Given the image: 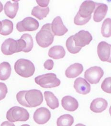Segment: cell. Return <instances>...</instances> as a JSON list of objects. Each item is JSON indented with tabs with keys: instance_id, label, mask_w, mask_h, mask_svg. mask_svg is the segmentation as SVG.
<instances>
[{
	"instance_id": "1",
	"label": "cell",
	"mask_w": 111,
	"mask_h": 126,
	"mask_svg": "<svg viewBox=\"0 0 111 126\" xmlns=\"http://www.w3.org/2000/svg\"><path fill=\"white\" fill-rule=\"evenodd\" d=\"M16 99L20 104L27 108L38 107L43 101L42 92L37 89L21 91L16 94Z\"/></svg>"
},
{
	"instance_id": "2",
	"label": "cell",
	"mask_w": 111,
	"mask_h": 126,
	"mask_svg": "<svg viewBox=\"0 0 111 126\" xmlns=\"http://www.w3.org/2000/svg\"><path fill=\"white\" fill-rule=\"evenodd\" d=\"M25 47L26 44L24 40H15L12 38H8L2 44L1 51L4 55H10L23 51Z\"/></svg>"
},
{
	"instance_id": "3",
	"label": "cell",
	"mask_w": 111,
	"mask_h": 126,
	"mask_svg": "<svg viewBox=\"0 0 111 126\" xmlns=\"http://www.w3.org/2000/svg\"><path fill=\"white\" fill-rule=\"evenodd\" d=\"M36 39L37 44L42 48L48 47L53 43L54 35L51 30V24H45L42 27L36 35Z\"/></svg>"
},
{
	"instance_id": "4",
	"label": "cell",
	"mask_w": 111,
	"mask_h": 126,
	"mask_svg": "<svg viewBox=\"0 0 111 126\" xmlns=\"http://www.w3.org/2000/svg\"><path fill=\"white\" fill-rule=\"evenodd\" d=\"M14 68L18 75L24 78L32 77L35 72L34 63L29 60L22 58L18 59L16 61Z\"/></svg>"
},
{
	"instance_id": "5",
	"label": "cell",
	"mask_w": 111,
	"mask_h": 126,
	"mask_svg": "<svg viewBox=\"0 0 111 126\" xmlns=\"http://www.w3.org/2000/svg\"><path fill=\"white\" fill-rule=\"evenodd\" d=\"M35 80L36 84L45 88L58 87L61 83L60 80L54 73H48L37 76Z\"/></svg>"
},
{
	"instance_id": "6",
	"label": "cell",
	"mask_w": 111,
	"mask_h": 126,
	"mask_svg": "<svg viewBox=\"0 0 111 126\" xmlns=\"http://www.w3.org/2000/svg\"><path fill=\"white\" fill-rule=\"evenodd\" d=\"M29 114L25 109L15 106L8 110L6 114V118L10 122L17 121H26L29 118Z\"/></svg>"
},
{
	"instance_id": "7",
	"label": "cell",
	"mask_w": 111,
	"mask_h": 126,
	"mask_svg": "<svg viewBox=\"0 0 111 126\" xmlns=\"http://www.w3.org/2000/svg\"><path fill=\"white\" fill-rule=\"evenodd\" d=\"M39 26L38 22L31 17H26L16 24V29L20 32L35 31Z\"/></svg>"
},
{
	"instance_id": "8",
	"label": "cell",
	"mask_w": 111,
	"mask_h": 126,
	"mask_svg": "<svg viewBox=\"0 0 111 126\" xmlns=\"http://www.w3.org/2000/svg\"><path fill=\"white\" fill-rule=\"evenodd\" d=\"M104 72L99 66H93L86 70L84 73L85 79L92 84H98L103 77Z\"/></svg>"
},
{
	"instance_id": "9",
	"label": "cell",
	"mask_w": 111,
	"mask_h": 126,
	"mask_svg": "<svg viewBox=\"0 0 111 126\" xmlns=\"http://www.w3.org/2000/svg\"><path fill=\"white\" fill-rule=\"evenodd\" d=\"M73 40L75 46L82 48L90 44L92 36L89 32L81 30L73 35Z\"/></svg>"
},
{
	"instance_id": "10",
	"label": "cell",
	"mask_w": 111,
	"mask_h": 126,
	"mask_svg": "<svg viewBox=\"0 0 111 126\" xmlns=\"http://www.w3.org/2000/svg\"><path fill=\"white\" fill-rule=\"evenodd\" d=\"M111 46L106 42H101L97 47V54L103 62L111 63Z\"/></svg>"
},
{
	"instance_id": "11",
	"label": "cell",
	"mask_w": 111,
	"mask_h": 126,
	"mask_svg": "<svg viewBox=\"0 0 111 126\" xmlns=\"http://www.w3.org/2000/svg\"><path fill=\"white\" fill-rule=\"evenodd\" d=\"M51 118L50 111L46 108H40L34 114L33 118L36 123L39 125H43L47 123Z\"/></svg>"
},
{
	"instance_id": "12",
	"label": "cell",
	"mask_w": 111,
	"mask_h": 126,
	"mask_svg": "<svg viewBox=\"0 0 111 126\" xmlns=\"http://www.w3.org/2000/svg\"><path fill=\"white\" fill-rule=\"evenodd\" d=\"M51 28L54 35L56 36H62L68 31L60 16L56 17L53 20L51 24Z\"/></svg>"
},
{
	"instance_id": "13",
	"label": "cell",
	"mask_w": 111,
	"mask_h": 126,
	"mask_svg": "<svg viewBox=\"0 0 111 126\" xmlns=\"http://www.w3.org/2000/svg\"><path fill=\"white\" fill-rule=\"evenodd\" d=\"M96 6V2L92 0L84 1L79 7L78 14L82 18H86L92 16Z\"/></svg>"
},
{
	"instance_id": "14",
	"label": "cell",
	"mask_w": 111,
	"mask_h": 126,
	"mask_svg": "<svg viewBox=\"0 0 111 126\" xmlns=\"http://www.w3.org/2000/svg\"><path fill=\"white\" fill-rule=\"evenodd\" d=\"M74 87L77 93L82 94H88L91 89L90 84L82 78H79L75 80Z\"/></svg>"
},
{
	"instance_id": "15",
	"label": "cell",
	"mask_w": 111,
	"mask_h": 126,
	"mask_svg": "<svg viewBox=\"0 0 111 126\" xmlns=\"http://www.w3.org/2000/svg\"><path fill=\"white\" fill-rule=\"evenodd\" d=\"M62 106L66 110L73 112L77 110L79 107V103L73 97L67 95L63 97L61 100Z\"/></svg>"
},
{
	"instance_id": "16",
	"label": "cell",
	"mask_w": 111,
	"mask_h": 126,
	"mask_svg": "<svg viewBox=\"0 0 111 126\" xmlns=\"http://www.w3.org/2000/svg\"><path fill=\"white\" fill-rule=\"evenodd\" d=\"M108 8V6L105 4L96 3L93 17L95 22H100L103 20L106 15Z\"/></svg>"
},
{
	"instance_id": "17",
	"label": "cell",
	"mask_w": 111,
	"mask_h": 126,
	"mask_svg": "<svg viewBox=\"0 0 111 126\" xmlns=\"http://www.w3.org/2000/svg\"><path fill=\"white\" fill-rule=\"evenodd\" d=\"M108 107L107 101L103 98L94 99L91 104L90 109L92 112L99 113H102Z\"/></svg>"
},
{
	"instance_id": "18",
	"label": "cell",
	"mask_w": 111,
	"mask_h": 126,
	"mask_svg": "<svg viewBox=\"0 0 111 126\" xmlns=\"http://www.w3.org/2000/svg\"><path fill=\"white\" fill-rule=\"evenodd\" d=\"M83 71V65L79 63H75L71 65L66 70L65 75L69 79L77 78Z\"/></svg>"
},
{
	"instance_id": "19",
	"label": "cell",
	"mask_w": 111,
	"mask_h": 126,
	"mask_svg": "<svg viewBox=\"0 0 111 126\" xmlns=\"http://www.w3.org/2000/svg\"><path fill=\"white\" fill-rule=\"evenodd\" d=\"M18 9L19 3L18 1L14 3H12L10 1H8L4 7V11L6 16L11 19H14L16 17Z\"/></svg>"
},
{
	"instance_id": "20",
	"label": "cell",
	"mask_w": 111,
	"mask_h": 126,
	"mask_svg": "<svg viewBox=\"0 0 111 126\" xmlns=\"http://www.w3.org/2000/svg\"><path fill=\"white\" fill-rule=\"evenodd\" d=\"M66 55L64 47L61 46H56L51 47L49 50L48 56L54 59L63 58Z\"/></svg>"
},
{
	"instance_id": "21",
	"label": "cell",
	"mask_w": 111,
	"mask_h": 126,
	"mask_svg": "<svg viewBox=\"0 0 111 126\" xmlns=\"http://www.w3.org/2000/svg\"><path fill=\"white\" fill-rule=\"evenodd\" d=\"M44 96L48 107L52 110H55L59 107V101L57 98L50 91L44 92Z\"/></svg>"
},
{
	"instance_id": "22",
	"label": "cell",
	"mask_w": 111,
	"mask_h": 126,
	"mask_svg": "<svg viewBox=\"0 0 111 126\" xmlns=\"http://www.w3.org/2000/svg\"><path fill=\"white\" fill-rule=\"evenodd\" d=\"M12 68L11 65L7 62L0 63V80L5 81L7 80L11 74Z\"/></svg>"
},
{
	"instance_id": "23",
	"label": "cell",
	"mask_w": 111,
	"mask_h": 126,
	"mask_svg": "<svg viewBox=\"0 0 111 126\" xmlns=\"http://www.w3.org/2000/svg\"><path fill=\"white\" fill-rule=\"evenodd\" d=\"M49 12V8L48 7L46 8H42L39 6L34 7L32 9L31 14L40 20H43L46 17Z\"/></svg>"
},
{
	"instance_id": "24",
	"label": "cell",
	"mask_w": 111,
	"mask_h": 126,
	"mask_svg": "<svg viewBox=\"0 0 111 126\" xmlns=\"http://www.w3.org/2000/svg\"><path fill=\"white\" fill-rule=\"evenodd\" d=\"M2 27L0 34L2 35L7 36L10 34L14 29L13 23L8 19H5L1 21Z\"/></svg>"
},
{
	"instance_id": "25",
	"label": "cell",
	"mask_w": 111,
	"mask_h": 126,
	"mask_svg": "<svg viewBox=\"0 0 111 126\" xmlns=\"http://www.w3.org/2000/svg\"><path fill=\"white\" fill-rule=\"evenodd\" d=\"M74 123V118L70 114H65L57 118V126H71Z\"/></svg>"
},
{
	"instance_id": "26",
	"label": "cell",
	"mask_w": 111,
	"mask_h": 126,
	"mask_svg": "<svg viewBox=\"0 0 111 126\" xmlns=\"http://www.w3.org/2000/svg\"><path fill=\"white\" fill-rule=\"evenodd\" d=\"M66 46L68 51L72 54H76L78 53L82 48L81 47H77L75 46L73 40V35L71 36L67 40L66 42Z\"/></svg>"
},
{
	"instance_id": "27",
	"label": "cell",
	"mask_w": 111,
	"mask_h": 126,
	"mask_svg": "<svg viewBox=\"0 0 111 126\" xmlns=\"http://www.w3.org/2000/svg\"><path fill=\"white\" fill-rule=\"evenodd\" d=\"M111 19L107 18L104 21L101 28V33L104 37L108 38L111 36Z\"/></svg>"
},
{
	"instance_id": "28",
	"label": "cell",
	"mask_w": 111,
	"mask_h": 126,
	"mask_svg": "<svg viewBox=\"0 0 111 126\" xmlns=\"http://www.w3.org/2000/svg\"><path fill=\"white\" fill-rule=\"evenodd\" d=\"M20 39L24 40L26 44V47L23 51L24 53H28L32 50L34 42L32 36L28 33H24L22 35Z\"/></svg>"
},
{
	"instance_id": "29",
	"label": "cell",
	"mask_w": 111,
	"mask_h": 126,
	"mask_svg": "<svg viewBox=\"0 0 111 126\" xmlns=\"http://www.w3.org/2000/svg\"><path fill=\"white\" fill-rule=\"evenodd\" d=\"M91 17H89L86 18H84L80 16L78 13L74 17V23L77 25H83L85 24H87L89 22L90 19H91Z\"/></svg>"
},
{
	"instance_id": "30",
	"label": "cell",
	"mask_w": 111,
	"mask_h": 126,
	"mask_svg": "<svg viewBox=\"0 0 111 126\" xmlns=\"http://www.w3.org/2000/svg\"><path fill=\"white\" fill-rule=\"evenodd\" d=\"M111 77L107 78L103 80L102 85L101 88L103 91L108 94H111Z\"/></svg>"
},
{
	"instance_id": "31",
	"label": "cell",
	"mask_w": 111,
	"mask_h": 126,
	"mask_svg": "<svg viewBox=\"0 0 111 126\" xmlns=\"http://www.w3.org/2000/svg\"><path fill=\"white\" fill-rule=\"evenodd\" d=\"M8 92V88L6 85L3 83L0 82V101L3 99Z\"/></svg>"
},
{
	"instance_id": "32",
	"label": "cell",
	"mask_w": 111,
	"mask_h": 126,
	"mask_svg": "<svg viewBox=\"0 0 111 126\" xmlns=\"http://www.w3.org/2000/svg\"><path fill=\"white\" fill-rule=\"evenodd\" d=\"M44 68L48 70H51L54 66V62L51 59H48L44 63Z\"/></svg>"
},
{
	"instance_id": "33",
	"label": "cell",
	"mask_w": 111,
	"mask_h": 126,
	"mask_svg": "<svg viewBox=\"0 0 111 126\" xmlns=\"http://www.w3.org/2000/svg\"><path fill=\"white\" fill-rule=\"evenodd\" d=\"M37 3L38 4V6L42 8H46L48 7V5L49 2V0H37L36 1Z\"/></svg>"
},
{
	"instance_id": "34",
	"label": "cell",
	"mask_w": 111,
	"mask_h": 126,
	"mask_svg": "<svg viewBox=\"0 0 111 126\" xmlns=\"http://www.w3.org/2000/svg\"><path fill=\"white\" fill-rule=\"evenodd\" d=\"M3 9V6L2 3L0 1V13H1Z\"/></svg>"
},
{
	"instance_id": "35",
	"label": "cell",
	"mask_w": 111,
	"mask_h": 126,
	"mask_svg": "<svg viewBox=\"0 0 111 126\" xmlns=\"http://www.w3.org/2000/svg\"><path fill=\"white\" fill-rule=\"evenodd\" d=\"M1 27H2V24H1V22L0 21V32H1Z\"/></svg>"
}]
</instances>
